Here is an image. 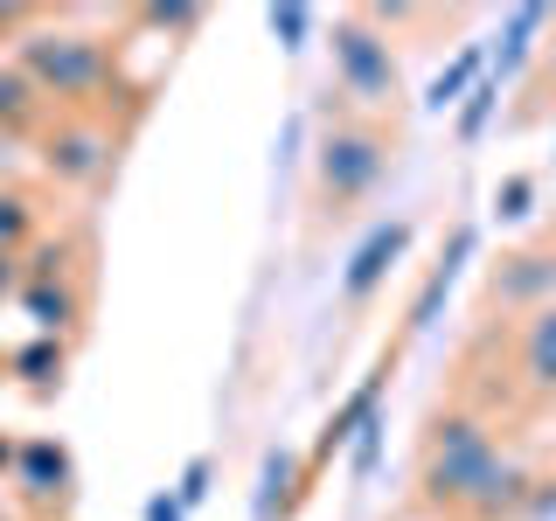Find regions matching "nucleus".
<instances>
[{
  "mask_svg": "<svg viewBox=\"0 0 556 521\" xmlns=\"http://www.w3.org/2000/svg\"><path fill=\"white\" fill-rule=\"evenodd\" d=\"M14 445H22V439H14V431H0V480H8V466H14Z\"/></svg>",
  "mask_w": 556,
  "mask_h": 521,
  "instance_id": "28",
  "label": "nucleus"
},
{
  "mask_svg": "<svg viewBox=\"0 0 556 521\" xmlns=\"http://www.w3.org/2000/svg\"><path fill=\"white\" fill-rule=\"evenodd\" d=\"M118 161V126L91 112H63L56 126H42V174L70 195H91Z\"/></svg>",
  "mask_w": 556,
  "mask_h": 521,
  "instance_id": "5",
  "label": "nucleus"
},
{
  "mask_svg": "<svg viewBox=\"0 0 556 521\" xmlns=\"http://www.w3.org/2000/svg\"><path fill=\"white\" fill-rule=\"evenodd\" d=\"M376 459H382V404L362 417V431H355V480H369Z\"/></svg>",
  "mask_w": 556,
  "mask_h": 521,
  "instance_id": "23",
  "label": "nucleus"
},
{
  "mask_svg": "<svg viewBox=\"0 0 556 521\" xmlns=\"http://www.w3.org/2000/svg\"><path fill=\"white\" fill-rule=\"evenodd\" d=\"M292 494H300V459H292V452H265L257 494H251V521H278L292 508Z\"/></svg>",
  "mask_w": 556,
  "mask_h": 521,
  "instance_id": "15",
  "label": "nucleus"
},
{
  "mask_svg": "<svg viewBox=\"0 0 556 521\" xmlns=\"http://www.w3.org/2000/svg\"><path fill=\"white\" fill-rule=\"evenodd\" d=\"M63 369H70V347H63L56 334H35V341H22V347L8 355V376H22L28 390H56Z\"/></svg>",
  "mask_w": 556,
  "mask_h": 521,
  "instance_id": "16",
  "label": "nucleus"
},
{
  "mask_svg": "<svg viewBox=\"0 0 556 521\" xmlns=\"http://www.w3.org/2000/svg\"><path fill=\"white\" fill-rule=\"evenodd\" d=\"M417 486L431 508H452L466 521H508L529 500V466L486 431L473 410H445L425 431V459H417Z\"/></svg>",
  "mask_w": 556,
  "mask_h": 521,
  "instance_id": "1",
  "label": "nucleus"
},
{
  "mask_svg": "<svg viewBox=\"0 0 556 521\" xmlns=\"http://www.w3.org/2000/svg\"><path fill=\"white\" fill-rule=\"evenodd\" d=\"M382 376H390V369H376V376H369V382H362V390H355V396H348V404L334 410V424H327V431H320V445H313V459L300 466V473H313V466H327V459H334V452H341V445H355V431H362V417H369V410L382 404Z\"/></svg>",
  "mask_w": 556,
  "mask_h": 521,
  "instance_id": "13",
  "label": "nucleus"
},
{
  "mask_svg": "<svg viewBox=\"0 0 556 521\" xmlns=\"http://www.w3.org/2000/svg\"><path fill=\"white\" fill-rule=\"evenodd\" d=\"M521 514H529V521H549V514H556V480H529V500H521Z\"/></svg>",
  "mask_w": 556,
  "mask_h": 521,
  "instance_id": "24",
  "label": "nucleus"
},
{
  "mask_svg": "<svg viewBox=\"0 0 556 521\" xmlns=\"http://www.w3.org/2000/svg\"><path fill=\"white\" fill-rule=\"evenodd\" d=\"M0 521H22V514H14V508H8V486H0Z\"/></svg>",
  "mask_w": 556,
  "mask_h": 521,
  "instance_id": "29",
  "label": "nucleus"
},
{
  "mask_svg": "<svg viewBox=\"0 0 556 521\" xmlns=\"http://www.w3.org/2000/svg\"><path fill=\"white\" fill-rule=\"evenodd\" d=\"M543 22H549V8H515V14H508V28H501V56L486 63V77H494L501 91H508L521 69L535 63V49H543L535 35H543Z\"/></svg>",
  "mask_w": 556,
  "mask_h": 521,
  "instance_id": "12",
  "label": "nucleus"
},
{
  "mask_svg": "<svg viewBox=\"0 0 556 521\" xmlns=\"http://www.w3.org/2000/svg\"><path fill=\"white\" fill-rule=\"evenodd\" d=\"M473 243H480V230H473V223H459V230H452L445 257L425 271V285H417V300H410V320H404V334H425V327L439 320V306L452 300V285H459V271H466V257H473Z\"/></svg>",
  "mask_w": 556,
  "mask_h": 521,
  "instance_id": "9",
  "label": "nucleus"
},
{
  "mask_svg": "<svg viewBox=\"0 0 556 521\" xmlns=\"http://www.w3.org/2000/svg\"><path fill=\"white\" fill-rule=\"evenodd\" d=\"M556 300V243H529V251H501L486 265L480 313H543Z\"/></svg>",
  "mask_w": 556,
  "mask_h": 521,
  "instance_id": "6",
  "label": "nucleus"
},
{
  "mask_svg": "<svg viewBox=\"0 0 556 521\" xmlns=\"http://www.w3.org/2000/svg\"><path fill=\"white\" fill-rule=\"evenodd\" d=\"M70 480H77V466H70V452L56 439H22L14 445V466H8V486L22 494L28 514H49V508H70Z\"/></svg>",
  "mask_w": 556,
  "mask_h": 521,
  "instance_id": "7",
  "label": "nucleus"
},
{
  "mask_svg": "<svg viewBox=\"0 0 556 521\" xmlns=\"http://www.w3.org/2000/svg\"><path fill=\"white\" fill-rule=\"evenodd\" d=\"M390 147H396V132H382V118H362V112L327 118L320 153H313V202L334 208V216L369 202L382 188V174H390Z\"/></svg>",
  "mask_w": 556,
  "mask_h": 521,
  "instance_id": "3",
  "label": "nucleus"
},
{
  "mask_svg": "<svg viewBox=\"0 0 556 521\" xmlns=\"http://www.w3.org/2000/svg\"><path fill=\"white\" fill-rule=\"evenodd\" d=\"M494 112H501V84L480 69V77H473V91L452 104V132H459V147H480L486 126H494Z\"/></svg>",
  "mask_w": 556,
  "mask_h": 521,
  "instance_id": "17",
  "label": "nucleus"
},
{
  "mask_svg": "<svg viewBox=\"0 0 556 521\" xmlns=\"http://www.w3.org/2000/svg\"><path fill=\"white\" fill-rule=\"evenodd\" d=\"M208 480H216V459H208V452H195V459H188V466H181V480H174V486H167V494H174V500H181V514H195V508H202V500H208Z\"/></svg>",
  "mask_w": 556,
  "mask_h": 521,
  "instance_id": "20",
  "label": "nucleus"
},
{
  "mask_svg": "<svg viewBox=\"0 0 556 521\" xmlns=\"http://www.w3.org/2000/svg\"><path fill=\"white\" fill-rule=\"evenodd\" d=\"M14 300H22V313L35 320V334H56V341L84 320V285L77 278H22Z\"/></svg>",
  "mask_w": 556,
  "mask_h": 521,
  "instance_id": "10",
  "label": "nucleus"
},
{
  "mask_svg": "<svg viewBox=\"0 0 556 521\" xmlns=\"http://www.w3.org/2000/svg\"><path fill=\"white\" fill-rule=\"evenodd\" d=\"M14 69L49 104L104 118V104L118 91V42H104L91 28H70V22H49V14H28V28L14 35Z\"/></svg>",
  "mask_w": 556,
  "mask_h": 521,
  "instance_id": "2",
  "label": "nucleus"
},
{
  "mask_svg": "<svg viewBox=\"0 0 556 521\" xmlns=\"http://www.w3.org/2000/svg\"><path fill=\"white\" fill-rule=\"evenodd\" d=\"M22 292V257H0V306Z\"/></svg>",
  "mask_w": 556,
  "mask_h": 521,
  "instance_id": "26",
  "label": "nucleus"
},
{
  "mask_svg": "<svg viewBox=\"0 0 556 521\" xmlns=\"http://www.w3.org/2000/svg\"><path fill=\"white\" fill-rule=\"evenodd\" d=\"M334 91L355 104L362 118H382L390 112L396 118V98H404V69H396V49H390V35H382L362 8H348L341 22H334Z\"/></svg>",
  "mask_w": 556,
  "mask_h": 521,
  "instance_id": "4",
  "label": "nucleus"
},
{
  "mask_svg": "<svg viewBox=\"0 0 556 521\" xmlns=\"http://www.w3.org/2000/svg\"><path fill=\"white\" fill-rule=\"evenodd\" d=\"M139 521H188V514H181V500H174L167 486H161V494H147V508H139Z\"/></svg>",
  "mask_w": 556,
  "mask_h": 521,
  "instance_id": "25",
  "label": "nucleus"
},
{
  "mask_svg": "<svg viewBox=\"0 0 556 521\" xmlns=\"http://www.w3.org/2000/svg\"><path fill=\"white\" fill-rule=\"evenodd\" d=\"M535 208V174H508V181L494 188V216L501 223H521Z\"/></svg>",
  "mask_w": 556,
  "mask_h": 521,
  "instance_id": "21",
  "label": "nucleus"
},
{
  "mask_svg": "<svg viewBox=\"0 0 556 521\" xmlns=\"http://www.w3.org/2000/svg\"><path fill=\"white\" fill-rule=\"evenodd\" d=\"M480 69H486V56H480L473 42H466L459 56H452V63L439 69V77H431V91H425V104H431V112H452V104H459L466 91H473V77H480Z\"/></svg>",
  "mask_w": 556,
  "mask_h": 521,
  "instance_id": "18",
  "label": "nucleus"
},
{
  "mask_svg": "<svg viewBox=\"0 0 556 521\" xmlns=\"http://www.w3.org/2000/svg\"><path fill=\"white\" fill-rule=\"evenodd\" d=\"M35 237H42V216H35V202L14 195V188H0V257H22Z\"/></svg>",
  "mask_w": 556,
  "mask_h": 521,
  "instance_id": "19",
  "label": "nucleus"
},
{
  "mask_svg": "<svg viewBox=\"0 0 556 521\" xmlns=\"http://www.w3.org/2000/svg\"><path fill=\"white\" fill-rule=\"evenodd\" d=\"M410 243H417V223H410V216H390V223H376V230L355 243L348 271H341V300H348V306H369L376 292H382V278H390L396 265H404V251H410Z\"/></svg>",
  "mask_w": 556,
  "mask_h": 521,
  "instance_id": "8",
  "label": "nucleus"
},
{
  "mask_svg": "<svg viewBox=\"0 0 556 521\" xmlns=\"http://www.w3.org/2000/svg\"><path fill=\"white\" fill-rule=\"evenodd\" d=\"M28 14H35V8H0V28H14V35H22V28H28Z\"/></svg>",
  "mask_w": 556,
  "mask_h": 521,
  "instance_id": "27",
  "label": "nucleus"
},
{
  "mask_svg": "<svg viewBox=\"0 0 556 521\" xmlns=\"http://www.w3.org/2000/svg\"><path fill=\"white\" fill-rule=\"evenodd\" d=\"M42 126H49V98L14 63H0V132H42Z\"/></svg>",
  "mask_w": 556,
  "mask_h": 521,
  "instance_id": "14",
  "label": "nucleus"
},
{
  "mask_svg": "<svg viewBox=\"0 0 556 521\" xmlns=\"http://www.w3.org/2000/svg\"><path fill=\"white\" fill-rule=\"evenodd\" d=\"M521 390L556 396V300L521 320Z\"/></svg>",
  "mask_w": 556,
  "mask_h": 521,
  "instance_id": "11",
  "label": "nucleus"
},
{
  "mask_svg": "<svg viewBox=\"0 0 556 521\" xmlns=\"http://www.w3.org/2000/svg\"><path fill=\"white\" fill-rule=\"evenodd\" d=\"M265 28L278 35V49L292 56V49H306V35H313V8H271Z\"/></svg>",
  "mask_w": 556,
  "mask_h": 521,
  "instance_id": "22",
  "label": "nucleus"
},
{
  "mask_svg": "<svg viewBox=\"0 0 556 521\" xmlns=\"http://www.w3.org/2000/svg\"><path fill=\"white\" fill-rule=\"evenodd\" d=\"M543 28H549V42H543V49H556V8H549V22H543Z\"/></svg>",
  "mask_w": 556,
  "mask_h": 521,
  "instance_id": "30",
  "label": "nucleus"
}]
</instances>
